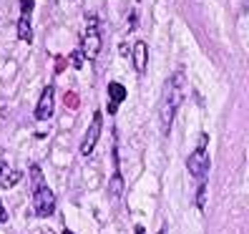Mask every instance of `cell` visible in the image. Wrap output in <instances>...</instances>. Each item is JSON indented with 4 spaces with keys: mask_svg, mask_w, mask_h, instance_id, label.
I'll return each instance as SVG.
<instances>
[{
    "mask_svg": "<svg viewBox=\"0 0 249 234\" xmlns=\"http://www.w3.org/2000/svg\"><path fill=\"white\" fill-rule=\"evenodd\" d=\"M53 116V86L43 89V96L38 101V108H36V119L38 121H48Z\"/></svg>",
    "mask_w": 249,
    "mask_h": 234,
    "instance_id": "6",
    "label": "cell"
},
{
    "mask_svg": "<svg viewBox=\"0 0 249 234\" xmlns=\"http://www.w3.org/2000/svg\"><path fill=\"white\" fill-rule=\"evenodd\" d=\"M66 234H73V232H68V229H66Z\"/></svg>",
    "mask_w": 249,
    "mask_h": 234,
    "instance_id": "16",
    "label": "cell"
},
{
    "mask_svg": "<svg viewBox=\"0 0 249 234\" xmlns=\"http://www.w3.org/2000/svg\"><path fill=\"white\" fill-rule=\"evenodd\" d=\"M184 91H186V78H184L181 71H177V73H174V76L166 81L164 101H161V131H164V134H169V131H171L174 113H177L179 104L184 101Z\"/></svg>",
    "mask_w": 249,
    "mask_h": 234,
    "instance_id": "1",
    "label": "cell"
},
{
    "mask_svg": "<svg viewBox=\"0 0 249 234\" xmlns=\"http://www.w3.org/2000/svg\"><path fill=\"white\" fill-rule=\"evenodd\" d=\"M204 194H207V184H199V192H196V207L199 209H204Z\"/></svg>",
    "mask_w": 249,
    "mask_h": 234,
    "instance_id": "11",
    "label": "cell"
},
{
    "mask_svg": "<svg viewBox=\"0 0 249 234\" xmlns=\"http://www.w3.org/2000/svg\"><path fill=\"white\" fill-rule=\"evenodd\" d=\"M18 181H20V174L8 171V166L0 162V186H13V184H18Z\"/></svg>",
    "mask_w": 249,
    "mask_h": 234,
    "instance_id": "9",
    "label": "cell"
},
{
    "mask_svg": "<svg viewBox=\"0 0 249 234\" xmlns=\"http://www.w3.org/2000/svg\"><path fill=\"white\" fill-rule=\"evenodd\" d=\"M20 8H23V16H31V10H33V0H20Z\"/></svg>",
    "mask_w": 249,
    "mask_h": 234,
    "instance_id": "12",
    "label": "cell"
},
{
    "mask_svg": "<svg viewBox=\"0 0 249 234\" xmlns=\"http://www.w3.org/2000/svg\"><path fill=\"white\" fill-rule=\"evenodd\" d=\"M186 166H189V174L192 177H196L199 181L209 174V154H207V134H201V139H199V146H196V151L189 156V162H186Z\"/></svg>",
    "mask_w": 249,
    "mask_h": 234,
    "instance_id": "2",
    "label": "cell"
},
{
    "mask_svg": "<svg viewBox=\"0 0 249 234\" xmlns=\"http://www.w3.org/2000/svg\"><path fill=\"white\" fill-rule=\"evenodd\" d=\"M33 209H36L38 216H51L55 212V194L51 192L46 184L36 186V192H33Z\"/></svg>",
    "mask_w": 249,
    "mask_h": 234,
    "instance_id": "4",
    "label": "cell"
},
{
    "mask_svg": "<svg viewBox=\"0 0 249 234\" xmlns=\"http://www.w3.org/2000/svg\"><path fill=\"white\" fill-rule=\"evenodd\" d=\"M18 38L31 43V38H33V33H31V16H20V23H18Z\"/></svg>",
    "mask_w": 249,
    "mask_h": 234,
    "instance_id": "10",
    "label": "cell"
},
{
    "mask_svg": "<svg viewBox=\"0 0 249 234\" xmlns=\"http://www.w3.org/2000/svg\"><path fill=\"white\" fill-rule=\"evenodd\" d=\"M146 55H149V53H146V43L139 40L136 46H134V63H136V71L139 73L146 71Z\"/></svg>",
    "mask_w": 249,
    "mask_h": 234,
    "instance_id": "8",
    "label": "cell"
},
{
    "mask_svg": "<svg viewBox=\"0 0 249 234\" xmlns=\"http://www.w3.org/2000/svg\"><path fill=\"white\" fill-rule=\"evenodd\" d=\"M76 104H78V98L73 93H66V106H76Z\"/></svg>",
    "mask_w": 249,
    "mask_h": 234,
    "instance_id": "14",
    "label": "cell"
},
{
    "mask_svg": "<svg viewBox=\"0 0 249 234\" xmlns=\"http://www.w3.org/2000/svg\"><path fill=\"white\" fill-rule=\"evenodd\" d=\"M73 66H76V68H81V66H83V53H81V51L73 53Z\"/></svg>",
    "mask_w": 249,
    "mask_h": 234,
    "instance_id": "13",
    "label": "cell"
},
{
    "mask_svg": "<svg viewBox=\"0 0 249 234\" xmlns=\"http://www.w3.org/2000/svg\"><path fill=\"white\" fill-rule=\"evenodd\" d=\"M8 219V214H5V209H3V204H0V222H5Z\"/></svg>",
    "mask_w": 249,
    "mask_h": 234,
    "instance_id": "15",
    "label": "cell"
},
{
    "mask_svg": "<svg viewBox=\"0 0 249 234\" xmlns=\"http://www.w3.org/2000/svg\"><path fill=\"white\" fill-rule=\"evenodd\" d=\"M96 16L89 18V28H86V33H83V43H81V53L83 58H89V61H93V58L98 55L101 51V36H98V28H96Z\"/></svg>",
    "mask_w": 249,
    "mask_h": 234,
    "instance_id": "3",
    "label": "cell"
},
{
    "mask_svg": "<svg viewBox=\"0 0 249 234\" xmlns=\"http://www.w3.org/2000/svg\"><path fill=\"white\" fill-rule=\"evenodd\" d=\"M101 126H104V116H101V111H96L93 119H91L89 131H86V139H83V144H81V154H83V156H89V154L93 151V146H96V141H98V136H101Z\"/></svg>",
    "mask_w": 249,
    "mask_h": 234,
    "instance_id": "5",
    "label": "cell"
},
{
    "mask_svg": "<svg viewBox=\"0 0 249 234\" xmlns=\"http://www.w3.org/2000/svg\"><path fill=\"white\" fill-rule=\"evenodd\" d=\"M126 98V89L121 83H108V113H116L119 104Z\"/></svg>",
    "mask_w": 249,
    "mask_h": 234,
    "instance_id": "7",
    "label": "cell"
},
{
    "mask_svg": "<svg viewBox=\"0 0 249 234\" xmlns=\"http://www.w3.org/2000/svg\"><path fill=\"white\" fill-rule=\"evenodd\" d=\"M159 234H164V232H159Z\"/></svg>",
    "mask_w": 249,
    "mask_h": 234,
    "instance_id": "17",
    "label": "cell"
}]
</instances>
